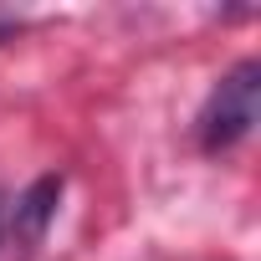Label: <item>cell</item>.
I'll list each match as a JSON object with an SVG mask.
<instances>
[{"instance_id":"1","label":"cell","mask_w":261,"mask_h":261,"mask_svg":"<svg viewBox=\"0 0 261 261\" xmlns=\"http://www.w3.org/2000/svg\"><path fill=\"white\" fill-rule=\"evenodd\" d=\"M256 113H261V62H236L200 113V149L210 154L236 149L256 128Z\"/></svg>"},{"instance_id":"2","label":"cell","mask_w":261,"mask_h":261,"mask_svg":"<svg viewBox=\"0 0 261 261\" xmlns=\"http://www.w3.org/2000/svg\"><path fill=\"white\" fill-rule=\"evenodd\" d=\"M57 200H62V174H41V179L11 205V230H16V241L36 246V241L46 236V225L57 220Z\"/></svg>"},{"instance_id":"3","label":"cell","mask_w":261,"mask_h":261,"mask_svg":"<svg viewBox=\"0 0 261 261\" xmlns=\"http://www.w3.org/2000/svg\"><path fill=\"white\" fill-rule=\"evenodd\" d=\"M6 230H11V210H6V200H0V241H6Z\"/></svg>"},{"instance_id":"4","label":"cell","mask_w":261,"mask_h":261,"mask_svg":"<svg viewBox=\"0 0 261 261\" xmlns=\"http://www.w3.org/2000/svg\"><path fill=\"white\" fill-rule=\"evenodd\" d=\"M6 31H11V26H6V21H0V36H6Z\"/></svg>"}]
</instances>
